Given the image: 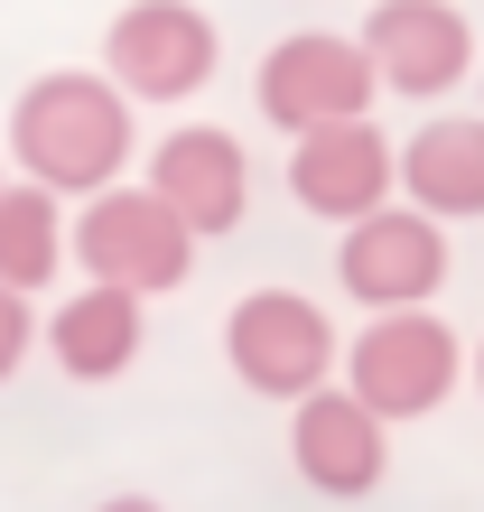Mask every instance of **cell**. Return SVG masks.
Here are the masks:
<instances>
[{
	"mask_svg": "<svg viewBox=\"0 0 484 512\" xmlns=\"http://www.w3.org/2000/svg\"><path fill=\"white\" fill-rule=\"evenodd\" d=\"M94 512H159L149 494H112V503H94Z\"/></svg>",
	"mask_w": 484,
	"mask_h": 512,
	"instance_id": "2e32d148",
	"label": "cell"
},
{
	"mask_svg": "<svg viewBox=\"0 0 484 512\" xmlns=\"http://www.w3.org/2000/svg\"><path fill=\"white\" fill-rule=\"evenodd\" d=\"M466 373H475V391H484V345H475V354H466Z\"/></svg>",
	"mask_w": 484,
	"mask_h": 512,
	"instance_id": "e0dca14e",
	"label": "cell"
},
{
	"mask_svg": "<svg viewBox=\"0 0 484 512\" xmlns=\"http://www.w3.org/2000/svg\"><path fill=\"white\" fill-rule=\"evenodd\" d=\"M0 196H10V177H0Z\"/></svg>",
	"mask_w": 484,
	"mask_h": 512,
	"instance_id": "ac0fdd59",
	"label": "cell"
},
{
	"mask_svg": "<svg viewBox=\"0 0 484 512\" xmlns=\"http://www.w3.org/2000/svg\"><path fill=\"white\" fill-rule=\"evenodd\" d=\"M401 196L438 224L484 215V112H438L401 140Z\"/></svg>",
	"mask_w": 484,
	"mask_h": 512,
	"instance_id": "7c38bea8",
	"label": "cell"
},
{
	"mask_svg": "<svg viewBox=\"0 0 484 512\" xmlns=\"http://www.w3.org/2000/svg\"><path fill=\"white\" fill-rule=\"evenodd\" d=\"M354 38H363V56H373L382 94H410V103L457 94V84L484 66L457 0H373V19H363Z\"/></svg>",
	"mask_w": 484,
	"mask_h": 512,
	"instance_id": "ba28073f",
	"label": "cell"
},
{
	"mask_svg": "<svg viewBox=\"0 0 484 512\" xmlns=\"http://www.w3.org/2000/svg\"><path fill=\"white\" fill-rule=\"evenodd\" d=\"M391 187H401V149H391L373 122H336V131L289 140V196H298V215H317V224L382 215Z\"/></svg>",
	"mask_w": 484,
	"mask_h": 512,
	"instance_id": "30bf717a",
	"label": "cell"
},
{
	"mask_svg": "<svg viewBox=\"0 0 484 512\" xmlns=\"http://www.w3.org/2000/svg\"><path fill=\"white\" fill-rule=\"evenodd\" d=\"M56 270H66V196L10 177V196H0V289L38 298Z\"/></svg>",
	"mask_w": 484,
	"mask_h": 512,
	"instance_id": "5bb4252c",
	"label": "cell"
},
{
	"mask_svg": "<svg viewBox=\"0 0 484 512\" xmlns=\"http://www.w3.org/2000/svg\"><path fill=\"white\" fill-rule=\"evenodd\" d=\"M457 382H466V345H457V326L429 317V308L363 317V336L345 345V391H354L363 410H382L391 429L447 410V391H457Z\"/></svg>",
	"mask_w": 484,
	"mask_h": 512,
	"instance_id": "5b68a950",
	"label": "cell"
},
{
	"mask_svg": "<svg viewBox=\"0 0 484 512\" xmlns=\"http://www.w3.org/2000/svg\"><path fill=\"white\" fill-rule=\"evenodd\" d=\"M289 466H298V485H317L326 503H363L391 475V419L363 410L345 382H326L308 401H289Z\"/></svg>",
	"mask_w": 484,
	"mask_h": 512,
	"instance_id": "9c48e42d",
	"label": "cell"
},
{
	"mask_svg": "<svg viewBox=\"0 0 484 512\" xmlns=\"http://www.w3.org/2000/svg\"><path fill=\"white\" fill-rule=\"evenodd\" d=\"M336 280L354 308H429V298L447 289V224L438 215H419V205H382V215H363L345 224V243H336Z\"/></svg>",
	"mask_w": 484,
	"mask_h": 512,
	"instance_id": "52a82bcc",
	"label": "cell"
},
{
	"mask_svg": "<svg viewBox=\"0 0 484 512\" xmlns=\"http://www.w3.org/2000/svg\"><path fill=\"white\" fill-rule=\"evenodd\" d=\"M215 19L196 10V0H131V10H112L103 28V75L121 84L131 103H187L215 84Z\"/></svg>",
	"mask_w": 484,
	"mask_h": 512,
	"instance_id": "8992f818",
	"label": "cell"
},
{
	"mask_svg": "<svg viewBox=\"0 0 484 512\" xmlns=\"http://www.w3.org/2000/svg\"><path fill=\"white\" fill-rule=\"evenodd\" d=\"M66 252L84 261V280H103V289L168 298V289H187V270H196V233H187V215H177L159 187H103V196H84Z\"/></svg>",
	"mask_w": 484,
	"mask_h": 512,
	"instance_id": "7a4b0ae2",
	"label": "cell"
},
{
	"mask_svg": "<svg viewBox=\"0 0 484 512\" xmlns=\"http://www.w3.org/2000/svg\"><path fill=\"white\" fill-rule=\"evenodd\" d=\"M47 354H56V373L66 382H121L140 364V298L131 289H103V280H84L66 308L47 317V336H38Z\"/></svg>",
	"mask_w": 484,
	"mask_h": 512,
	"instance_id": "4fadbf2b",
	"label": "cell"
},
{
	"mask_svg": "<svg viewBox=\"0 0 484 512\" xmlns=\"http://www.w3.org/2000/svg\"><path fill=\"white\" fill-rule=\"evenodd\" d=\"M131 149H140L131 94H121L112 75L56 66V75H38L10 103V159H19L28 187H47V196H103V187H121Z\"/></svg>",
	"mask_w": 484,
	"mask_h": 512,
	"instance_id": "6da1fadb",
	"label": "cell"
},
{
	"mask_svg": "<svg viewBox=\"0 0 484 512\" xmlns=\"http://www.w3.org/2000/svg\"><path fill=\"white\" fill-rule=\"evenodd\" d=\"M149 187L187 215L196 243H205V233H233L242 215H252V159H242V140H233L224 122L168 131L159 149H149Z\"/></svg>",
	"mask_w": 484,
	"mask_h": 512,
	"instance_id": "8fae6325",
	"label": "cell"
},
{
	"mask_svg": "<svg viewBox=\"0 0 484 512\" xmlns=\"http://www.w3.org/2000/svg\"><path fill=\"white\" fill-rule=\"evenodd\" d=\"M224 364H233L242 391H261V401H308V391H326L345 373V336H336V317H326L317 298L252 289V298H233V317H224Z\"/></svg>",
	"mask_w": 484,
	"mask_h": 512,
	"instance_id": "3957f363",
	"label": "cell"
},
{
	"mask_svg": "<svg viewBox=\"0 0 484 512\" xmlns=\"http://www.w3.org/2000/svg\"><path fill=\"white\" fill-rule=\"evenodd\" d=\"M475 84H484V66H475Z\"/></svg>",
	"mask_w": 484,
	"mask_h": 512,
	"instance_id": "d6986e66",
	"label": "cell"
},
{
	"mask_svg": "<svg viewBox=\"0 0 484 512\" xmlns=\"http://www.w3.org/2000/svg\"><path fill=\"white\" fill-rule=\"evenodd\" d=\"M373 94H382V75L363 56V38H345V28H289L252 75L261 122L289 131V140L336 131V122H373Z\"/></svg>",
	"mask_w": 484,
	"mask_h": 512,
	"instance_id": "277c9868",
	"label": "cell"
},
{
	"mask_svg": "<svg viewBox=\"0 0 484 512\" xmlns=\"http://www.w3.org/2000/svg\"><path fill=\"white\" fill-rule=\"evenodd\" d=\"M38 336H47V326L28 317V298H19V289H0V382L28 364V345H38Z\"/></svg>",
	"mask_w": 484,
	"mask_h": 512,
	"instance_id": "9a60e30c",
	"label": "cell"
}]
</instances>
